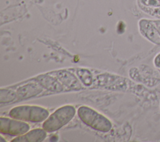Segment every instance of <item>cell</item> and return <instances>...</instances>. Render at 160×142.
<instances>
[{
	"label": "cell",
	"mask_w": 160,
	"mask_h": 142,
	"mask_svg": "<svg viewBox=\"0 0 160 142\" xmlns=\"http://www.w3.org/2000/svg\"><path fill=\"white\" fill-rule=\"evenodd\" d=\"M78 114L84 123L94 129L106 133L112 128L110 120L91 108L81 106L78 109Z\"/></svg>",
	"instance_id": "obj_1"
},
{
	"label": "cell",
	"mask_w": 160,
	"mask_h": 142,
	"mask_svg": "<svg viewBox=\"0 0 160 142\" xmlns=\"http://www.w3.org/2000/svg\"><path fill=\"white\" fill-rule=\"evenodd\" d=\"M46 131L43 128L32 129L22 135L18 136L12 139V142H40L46 137Z\"/></svg>",
	"instance_id": "obj_6"
},
{
	"label": "cell",
	"mask_w": 160,
	"mask_h": 142,
	"mask_svg": "<svg viewBox=\"0 0 160 142\" xmlns=\"http://www.w3.org/2000/svg\"><path fill=\"white\" fill-rule=\"evenodd\" d=\"M80 79L87 86L91 85L92 83V77L91 73L87 69H79L77 72Z\"/></svg>",
	"instance_id": "obj_8"
},
{
	"label": "cell",
	"mask_w": 160,
	"mask_h": 142,
	"mask_svg": "<svg viewBox=\"0 0 160 142\" xmlns=\"http://www.w3.org/2000/svg\"><path fill=\"white\" fill-rule=\"evenodd\" d=\"M59 79L66 85L69 86V87L72 88V86L75 88H78L81 87L78 81L76 79V77L71 74V73H68L64 72V73H59L58 74Z\"/></svg>",
	"instance_id": "obj_7"
},
{
	"label": "cell",
	"mask_w": 160,
	"mask_h": 142,
	"mask_svg": "<svg viewBox=\"0 0 160 142\" xmlns=\"http://www.w3.org/2000/svg\"><path fill=\"white\" fill-rule=\"evenodd\" d=\"M139 3L146 8H159L160 0H138Z\"/></svg>",
	"instance_id": "obj_9"
},
{
	"label": "cell",
	"mask_w": 160,
	"mask_h": 142,
	"mask_svg": "<svg viewBox=\"0 0 160 142\" xmlns=\"http://www.w3.org/2000/svg\"><path fill=\"white\" fill-rule=\"evenodd\" d=\"M138 26L141 34L146 39L156 45H160V34L152 20L141 19Z\"/></svg>",
	"instance_id": "obj_5"
},
{
	"label": "cell",
	"mask_w": 160,
	"mask_h": 142,
	"mask_svg": "<svg viewBox=\"0 0 160 142\" xmlns=\"http://www.w3.org/2000/svg\"><path fill=\"white\" fill-rule=\"evenodd\" d=\"M152 21L154 24L158 33L160 34V19H156V20H152Z\"/></svg>",
	"instance_id": "obj_12"
},
{
	"label": "cell",
	"mask_w": 160,
	"mask_h": 142,
	"mask_svg": "<svg viewBox=\"0 0 160 142\" xmlns=\"http://www.w3.org/2000/svg\"><path fill=\"white\" fill-rule=\"evenodd\" d=\"M30 128L29 125L23 121L1 117L0 132L11 136H20L27 133Z\"/></svg>",
	"instance_id": "obj_4"
},
{
	"label": "cell",
	"mask_w": 160,
	"mask_h": 142,
	"mask_svg": "<svg viewBox=\"0 0 160 142\" xmlns=\"http://www.w3.org/2000/svg\"><path fill=\"white\" fill-rule=\"evenodd\" d=\"M4 91V93H1V101L3 99H5L4 102L7 103V99L8 102L11 101L13 100L15 97H16V93L12 90H8V89H2Z\"/></svg>",
	"instance_id": "obj_10"
},
{
	"label": "cell",
	"mask_w": 160,
	"mask_h": 142,
	"mask_svg": "<svg viewBox=\"0 0 160 142\" xmlns=\"http://www.w3.org/2000/svg\"><path fill=\"white\" fill-rule=\"evenodd\" d=\"M9 115L12 118L23 121L41 122L48 118L49 111L39 106L21 105L12 108Z\"/></svg>",
	"instance_id": "obj_2"
},
{
	"label": "cell",
	"mask_w": 160,
	"mask_h": 142,
	"mask_svg": "<svg viewBox=\"0 0 160 142\" xmlns=\"http://www.w3.org/2000/svg\"><path fill=\"white\" fill-rule=\"evenodd\" d=\"M154 64L156 68H160V53L155 56L154 59Z\"/></svg>",
	"instance_id": "obj_11"
},
{
	"label": "cell",
	"mask_w": 160,
	"mask_h": 142,
	"mask_svg": "<svg viewBox=\"0 0 160 142\" xmlns=\"http://www.w3.org/2000/svg\"><path fill=\"white\" fill-rule=\"evenodd\" d=\"M76 114L74 106L66 105L57 109L42 124V128L47 132H53L69 123Z\"/></svg>",
	"instance_id": "obj_3"
}]
</instances>
